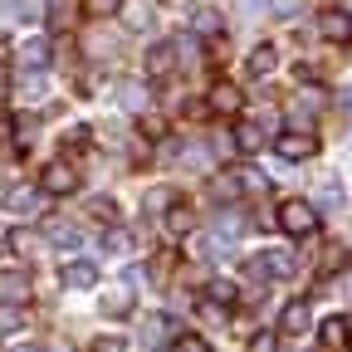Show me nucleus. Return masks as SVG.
<instances>
[{"mask_svg":"<svg viewBox=\"0 0 352 352\" xmlns=\"http://www.w3.org/2000/svg\"><path fill=\"white\" fill-rule=\"evenodd\" d=\"M30 298V274L25 270H0V303H25Z\"/></svg>","mask_w":352,"mask_h":352,"instance_id":"obj_5","label":"nucleus"},{"mask_svg":"<svg viewBox=\"0 0 352 352\" xmlns=\"http://www.w3.org/2000/svg\"><path fill=\"white\" fill-rule=\"evenodd\" d=\"M108 245H113V250H127L132 240H127V230H113V235H108Z\"/></svg>","mask_w":352,"mask_h":352,"instance_id":"obj_43","label":"nucleus"},{"mask_svg":"<svg viewBox=\"0 0 352 352\" xmlns=\"http://www.w3.org/2000/svg\"><path fill=\"white\" fill-rule=\"evenodd\" d=\"M20 352H39V347H20Z\"/></svg>","mask_w":352,"mask_h":352,"instance_id":"obj_45","label":"nucleus"},{"mask_svg":"<svg viewBox=\"0 0 352 352\" xmlns=\"http://www.w3.org/2000/svg\"><path fill=\"white\" fill-rule=\"evenodd\" d=\"M270 10H274L279 20H294V15L303 10V0H270Z\"/></svg>","mask_w":352,"mask_h":352,"instance_id":"obj_34","label":"nucleus"},{"mask_svg":"<svg viewBox=\"0 0 352 352\" xmlns=\"http://www.w3.org/2000/svg\"><path fill=\"white\" fill-rule=\"evenodd\" d=\"M176 44V59H196V44H201V34L191 30V34H182V39H171Z\"/></svg>","mask_w":352,"mask_h":352,"instance_id":"obj_30","label":"nucleus"},{"mask_svg":"<svg viewBox=\"0 0 352 352\" xmlns=\"http://www.w3.org/2000/svg\"><path fill=\"white\" fill-rule=\"evenodd\" d=\"M259 264H264V274H274V279H294V254H284V250L259 254Z\"/></svg>","mask_w":352,"mask_h":352,"instance_id":"obj_13","label":"nucleus"},{"mask_svg":"<svg viewBox=\"0 0 352 352\" xmlns=\"http://www.w3.org/2000/svg\"><path fill=\"white\" fill-rule=\"evenodd\" d=\"M279 333H289V338L308 333V303H289V308H284V318H279Z\"/></svg>","mask_w":352,"mask_h":352,"instance_id":"obj_12","label":"nucleus"},{"mask_svg":"<svg viewBox=\"0 0 352 352\" xmlns=\"http://www.w3.org/2000/svg\"><path fill=\"white\" fill-rule=\"evenodd\" d=\"M323 108V94H318V88H298V94H294V113H318Z\"/></svg>","mask_w":352,"mask_h":352,"instance_id":"obj_20","label":"nucleus"},{"mask_svg":"<svg viewBox=\"0 0 352 352\" xmlns=\"http://www.w3.org/2000/svg\"><path fill=\"white\" fill-rule=\"evenodd\" d=\"M122 20H127L132 30H142V25L152 20V10H138V6H127V10H122Z\"/></svg>","mask_w":352,"mask_h":352,"instance_id":"obj_36","label":"nucleus"},{"mask_svg":"<svg viewBox=\"0 0 352 352\" xmlns=\"http://www.w3.org/2000/svg\"><path fill=\"white\" fill-rule=\"evenodd\" d=\"M25 328V303H0V333H20Z\"/></svg>","mask_w":352,"mask_h":352,"instance_id":"obj_19","label":"nucleus"},{"mask_svg":"<svg viewBox=\"0 0 352 352\" xmlns=\"http://www.w3.org/2000/svg\"><path fill=\"white\" fill-rule=\"evenodd\" d=\"M171 64H176V44H152V50H147V74L152 78H166Z\"/></svg>","mask_w":352,"mask_h":352,"instance_id":"obj_10","label":"nucleus"},{"mask_svg":"<svg viewBox=\"0 0 352 352\" xmlns=\"http://www.w3.org/2000/svg\"><path fill=\"white\" fill-rule=\"evenodd\" d=\"M274 152L284 157V162H308V157H314L318 152V138H314V132H279V142H274Z\"/></svg>","mask_w":352,"mask_h":352,"instance_id":"obj_2","label":"nucleus"},{"mask_svg":"<svg viewBox=\"0 0 352 352\" xmlns=\"http://www.w3.org/2000/svg\"><path fill=\"white\" fill-rule=\"evenodd\" d=\"M338 108H342V113L352 118V88H338Z\"/></svg>","mask_w":352,"mask_h":352,"instance_id":"obj_41","label":"nucleus"},{"mask_svg":"<svg viewBox=\"0 0 352 352\" xmlns=\"http://www.w3.org/2000/svg\"><path fill=\"white\" fill-rule=\"evenodd\" d=\"M94 352H127V347H122V338H98Z\"/></svg>","mask_w":352,"mask_h":352,"instance_id":"obj_40","label":"nucleus"},{"mask_svg":"<svg viewBox=\"0 0 352 352\" xmlns=\"http://www.w3.org/2000/svg\"><path fill=\"white\" fill-rule=\"evenodd\" d=\"M88 210H94L98 220H118V206H113L108 196H98V201H94V206H88Z\"/></svg>","mask_w":352,"mask_h":352,"instance_id":"obj_35","label":"nucleus"},{"mask_svg":"<svg viewBox=\"0 0 352 352\" xmlns=\"http://www.w3.org/2000/svg\"><path fill=\"white\" fill-rule=\"evenodd\" d=\"M279 230L294 235V240H298V235H314V230H318V210L308 206V201H284V206H279Z\"/></svg>","mask_w":352,"mask_h":352,"instance_id":"obj_1","label":"nucleus"},{"mask_svg":"<svg viewBox=\"0 0 352 352\" xmlns=\"http://www.w3.org/2000/svg\"><path fill=\"white\" fill-rule=\"evenodd\" d=\"M250 352H279V342H274V333H259V338L250 342Z\"/></svg>","mask_w":352,"mask_h":352,"instance_id":"obj_37","label":"nucleus"},{"mask_svg":"<svg viewBox=\"0 0 352 352\" xmlns=\"http://www.w3.org/2000/svg\"><path fill=\"white\" fill-rule=\"evenodd\" d=\"M176 352H210V347H206L201 338H191V333H186V338H176Z\"/></svg>","mask_w":352,"mask_h":352,"instance_id":"obj_38","label":"nucleus"},{"mask_svg":"<svg viewBox=\"0 0 352 352\" xmlns=\"http://www.w3.org/2000/svg\"><path fill=\"white\" fill-rule=\"evenodd\" d=\"M235 147H240V152H259V147H264V132H259L254 122H240V127H235Z\"/></svg>","mask_w":352,"mask_h":352,"instance_id":"obj_17","label":"nucleus"},{"mask_svg":"<svg viewBox=\"0 0 352 352\" xmlns=\"http://www.w3.org/2000/svg\"><path fill=\"white\" fill-rule=\"evenodd\" d=\"M318 201H323V206H338V201H342V191H333V186H323V191H318Z\"/></svg>","mask_w":352,"mask_h":352,"instance_id":"obj_42","label":"nucleus"},{"mask_svg":"<svg viewBox=\"0 0 352 352\" xmlns=\"http://www.w3.org/2000/svg\"><path fill=\"white\" fill-rule=\"evenodd\" d=\"M240 191H245V186H240V176H215V196H230V201H235Z\"/></svg>","mask_w":352,"mask_h":352,"instance_id":"obj_31","label":"nucleus"},{"mask_svg":"<svg viewBox=\"0 0 352 352\" xmlns=\"http://www.w3.org/2000/svg\"><path fill=\"white\" fill-rule=\"evenodd\" d=\"M342 264H347V250H342V245H328V250H323V274H338Z\"/></svg>","mask_w":352,"mask_h":352,"instance_id":"obj_26","label":"nucleus"},{"mask_svg":"<svg viewBox=\"0 0 352 352\" xmlns=\"http://www.w3.org/2000/svg\"><path fill=\"white\" fill-rule=\"evenodd\" d=\"M39 186L50 191V196H69V191L78 186V171H74L69 162H50V166H44V176H39Z\"/></svg>","mask_w":352,"mask_h":352,"instance_id":"obj_3","label":"nucleus"},{"mask_svg":"<svg viewBox=\"0 0 352 352\" xmlns=\"http://www.w3.org/2000/svg\"><path fill=\"white\" fill-rule=\"evenodd\" d=\"M64 284H69V289H94V284H98V270H94L88 259H69V264H64Z\"/></svg>","mask_w":352,"mask_h":352,"instance_id":"obj_8","label":"nucleus"},{"mask_svg":"<svg viewBox=\"0 0 352 352\" xmlns=\"http://www.w3.org/2000/svg\"><path fill=\"white\" fill-rule=\"evenodd\" d=\"M206 294H210V298H215L220 308H226V303L235 298V284H230V279H210V289H206Z\"/></svg>","mask_w":352,"mask_h":352,"instance_id":"obj_28","label":"nucleus"},{"mask_svg":"<svg viewBox=\"0 0 352 352\" xmlns=\"http://www.w3.org/2000/svg\"><path fill=\"white\" fill-rule=\"evenodd\" d=\"M166 226H171V230H176V235H186V230H191V226H196V215H191V210H186V206H171V210H166Z\"/></svg>","mask_w":352,"mask_h":352,"instance_id":"obj_23","label":"nucleus"},{"mask_svg":"<svg viewBox=\"0 0 352 352\" xmlns=\"http://www.w3.org/2000/svg\"><path fill=\"white\" fill-rule=\"evenodd\" d=\"M338 10H347V15H352V0H338Z\"/></svg>","mask_w":352,"mask_h":352,"instance_id":"obj_44","label":"nucleus"},{"mask_svg":"<svg viewBox=\"0 0 352 352\" xmlns=\"http://www.w3.org/2000/svg\"><path fill=\"white\" fill-rule=\"evenodd\" d=\"M240 103H245V98H240L235 83H215V88H210V113H226V118H230V113H240Z\"/></svg>","mask_w":352,"mask_h":352,"instance_id":"obj_7","label":"nucleus"},{"mask_svg":"<svg viewBox=\"0 0 352 352\" xmlns=\"http://www.w3.org/2000/svg\"><path fill=\"white\" fill-rule=\"evenodd\" d=\"M103 314H108V318H127V314H132V289H127V284L103 289Z\"/></svg>","mask_w":352,"mask_h":352,"instance_id":"obj_6","label":"nucleus"},{"mask_svg":"<svg viewBox=\"0 0 352 352\" xmlns=\"http://www.w3.org/2000/svg\"><path fill=\"white\" fill-rule=\"evenodd\" d=\"M318 30H323V39H338V44H342V39H352V15H347V10H328V15L318 20Z\"/></svg>","mask_w":352,"mask_h":352,"instance_id":"obj_9","label":"nucleus"},{"mask_svg":"<svg viewBox=\"0 0 352 352\" xmlns=\"http://www.w3.org/2000/svg\"><path fill=\"white\" fill-rule=\"evenodd\" d=\"M34 138H39V118H34V113H20V118H15V142L25 147V142H34Z\"/></svg>","mask_w":352,"mask_h":352,"instance_id":"obj_21","label":"nucleus"},{"mask_svg":"<svg viewBox=\"0 0 352 352\" xmlns=\"http://www.w3.org/2000/svg\"><path fill=\"white\" fill-rule=\"evenodd\" d=\"M10 250H15V254H30V250H34V230H25V226H20V230L10 235Z\"/></svg>","mask_w":352,"mask_h":352,"instance_id":"obj_33","label":"nucleus"},{"mask_svg":"<svg viewBox=\"0 0 352 352\" xmlns=\"http://www.w3.org/2000/svg\"><path fill=\"white\" fill-rule=\"evenodd\" d=\"M44 196H50L44 186H10V191H6V210H15V215H34Z\"/></svg>","mask_w":352,"mask_h":352,"instance_id":"obj_4","label":"nucleus"},{"mask_svg":"<svg viewBox=\"0 0 352 352\" xmlns=\"http://www.w3.org/2000/svg\"><path fill=\"white\" fill-rule=\"evenodd\" d=\"M240 186H245V191H270V176L254 171V166H245V171H240Z\"/></svg>","mask_w":352,"mask_h":352,"instance_id":"obj_27","label":"nucleus"},{"mask_svg":"<svg viewBox=\"0 0 352 352\" xmlns=\"http://www.w3.org/2000/svg\"><path fill=\"white\" fill-rule=\"evenodd\" d=\"M50 240H54V250H78L83 245L74 226H50Z\"/></svg>","mask_w":352,"mask_h":352,"instance_id":"obj_22","label":"nucleus"},{"mask_svg":"<svg viewBox=\"0 0 352 352\" xmlns=\"http://www.w3.org/2000/svg\"><path fill=\"white\" fill-rule=\"evenodd\" d=\"M83 10L94 15V20H108V15H118V10H122V0H83Z\"/></svg>","mask_w":352,"mask_h":352,"instance_id":"obj_25","label":"nucleus"},{"mask_svg":"<svg viewBox=\"0 0 352 352\" xmlns=\"http://www.w3.org/2000/svg\"><path fill=\"white\" fill-rule=\"evenodd\" d=\"M279 54H274V44H259V50H250V74H274Z\"/></svg>","mask_w":352,"mask_h":352,"instance_id":"obj_16","label":"nucleus"},{"mask_svg":"<svg viewBox=\"0 0 352 352\" xmlns=\"http://www.w3.org/2000/svg\"><path fill=\"white\" fill-rule=\"evenodd\" d=\"M39 94H44V78H39V69H30L20 78V98H39Z\"/></svg>","mask_w":352,"mask_h":352,"instance_id":"obj_29","label":"nucleus"},{"mask_svg":"<svg viewBox=\"0 0 352 352\" xmlns=\"http://www.w3.org/2000/svg\"><path fill=\"white\" fill-rule=\"evenodd\" d=\"M118 98H122L127 113H142V108H147V88H142V83H122V88H118Z\"/></svg>","mask_w":352,"mask_h":352,"instance_id":"obj_18","label":"nucleus"},{"mask_svg":"<svg viewBox=\"0 0 352 352\" xmlns=\"http://www.w3.org/2000/svg\"><path fill=\"white\" fill-rule=\"evenodd\" d=\"M191 30L206 39V34H220V10H210V6H196L191 10Z\"/></svg>","mask_w":352,"mask_h":352,"instance_id":"obj_15","label":"nucleus"},{"mask_svg":"<svg viewBox=\"0 0 352 352\" xmlns=\"http://www.w3.org/2000/svg\"><path fill=\"white\" fill-rule=\"evenodd\" d=\"M142 132H147V138H166V122L162 118H142Z\"/></svg>","mask_w":352,"mask_h":352,"instance_id":"obj_39","label":"nucleus"},{"mask_svg":"<svg viewBox=\"0 0 352 352\" xmlns=\"http://www.w3.org/2000/svg\"><path fill=\"white\" fill-rule=\"evenodd\" d=\"M323 342H328V347H342V342H347V318H328V323H323Z\"/></svg>","mask_w":352,"mask_h":352,"instance_id":"obj_24","label":"nucleus"},{"mask_svg":"<svg viewBox=\"0 0 352 352\" xmlns=\"http://www.w3.org/2000/svg\"><path fill=\"white\" fill-rule=\"evenodd\" d=\"M147 210H157V215H162V210H171V191H166V186L147 191Z\"/></svg>","mask_w":352,"mask_h":352,"instance_id":"obj_32","label":"nucleus"},{"mask_svg":"<svg viewBox=\"0 0 352 352\" xmlns=\"http://www.w3.org/2000/svg\"><path fill=\"white\" fill-rule=\"evenodd\" d=\"M50 54H54L50 39H25V44H20V64H25V69H44V64H50Z\"/></svg>","mask_w":352,"mask_h":352,"instance_id":"obj_11","label":"nucleus"},{"mask_svg":"<svg viewBox=\"0 0 352 352\" xmlns=\"http://www.w3.org/2000/svg\"><path fill=\"white\" fill-rule=\"evenodd\" d=\"M171 333H176V323H171L166 314H147V318H142V338H147V342H166Z\"/></svg>","mask_w":352,"mask_h":352,"instance_id":"obj_14","label":"nucleus"}]
</instances>
